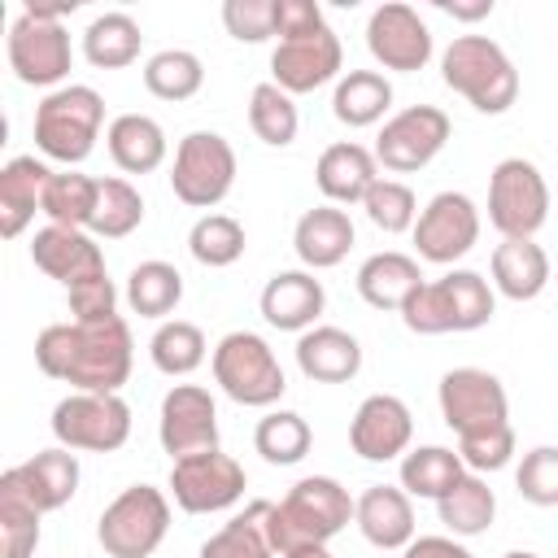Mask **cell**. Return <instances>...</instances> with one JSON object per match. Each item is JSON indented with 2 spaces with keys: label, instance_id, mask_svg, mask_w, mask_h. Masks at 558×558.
<instances>
[{
  "label": "cell",
  "instance_id": "6da1fadb",
  "mask_svg": "<svg viewBox=\"0 0 558 558\" xmlns=\"http://www.w3.org/2000/svg\"><path fill=\"white\" fill-rule=\"evenodd\" d=\"M131 331L122 318L109 323H52L35 340V362L48 379L74 384L78 392H118L131 375Z\"/></svg>",
  "mask_w": 558,
  "mask_h": 558
},
{
  "label": "cell",
  "instance_id": "7a4b0ae2",
  "mask_svg": "<svg viewBox=\"0 0 558 558\" xmlns=\"http://www.w3.org/2000/svg\"><path fill=\"white\" fill-rule=\"evenodd\" d=\"M340 39L314 0H279V44L270 52V83L288 96L314 92L340 74Z\"/></svg>",
  "mask_w": 558,
  "mask_h": 558
},
{
  "label": "cell",
  "instance_id": "3957f363",
  "mask_svg": "<svg viewBox=\"0 0 558 558\" xmlns=\"http://www.w3.org/2000/svg\"><path fill=\"white\" fill-rule=\"evenodd\" d=\"M357 514V501L349 488L331 475H305L288 488L283 501H270L266 510V532L279 558L305 549V545H327L349 519Z\"/></svg>",
  "mask_w": 558,
  "mask_h": 558
},
{
  "label": "cell",
  "instance_id": "277c9868",
  "mask_svg": "<svg viewBox=\"0 0 558 558\" xmlns=\"http://www.w3.org/2000/svg\"><path fill=\"white\" fill-rule=\"evenodd\" d=\"M497 301L484 275L475 270H449L440 279H423V288L401 305V323L418 336H445V331H475L493 318Z\"/></svg>",
  "mask_w": 558,
  "mask_h": 558
},
{
  "label": "cell",
  "instance_id": "5b68a950",
  "mask_svg": "<svg viewBox=\"0 0 558 558\" xmlns=\"http://www.w3.org/2000/svg\"><path fill=\"white\" fill-rule=\"evenodd\" d=\"M440 78L480 113H506L519 96V70L488 35H458L440 57Z\"/></svg>",
  "mask_w": 558,
  "mask_h": 558
},
{
  "label": "cell",
  "instance_id": "8992f818",
  "mask_svg": "<svg viewBox=\"0 0 558 558\" xmlns=\"http://www.w3.org/2000/svg\"><path fill=\"white\" fill-rule=\"evenodd\" d=\"M100 122H105V100L96 87H87V83L57 87L35 109V148L52 161L78 166L92 157Z\"/></svg>",
  "mask_w": 558,
  "mask_h": 558
},
{
  "label": "cell",
  "instance_id": "52a82bcc",
  "mask_svg": "<svg viewBox=\"0 0 558 558\" xmlns=\"http://www.w3.org/2000/svg\"><path fill=\"white\" fill-rule=\"evenodd\" d=\"M170 532V501L153 484L122 488L96 523V541L109 558H148Z\"/></svg>",
  "mask_w": 558,
  "mask_h": 558
},
{
  "label": "cell",
  "instance_id": "ba28073f",
  "mask_svg": "<svg viewBox=\"0 0 558 558\" xmlns=\"http://www.w3.org/2000/svg\"><path fill=\"white\" fill-rule=\"evenodd\" d=\"M214 379L235 405H275L288 388L275 349L257 331H227L214 344Z\"/></svg>",
  "mask_w": 558,
  "mask_h": 558
},
{
  "label": "cell",
  "instance_id": "9c48e42d",
  "mask_svg": "<svg viewBox=\"0 0 558 558\" xmlns=\"http://www.w3.org/2000/svg\"><path fill=\"white\" fill-rule=\"evenodd\" d=\"M545 218H549L545 174L523 157L497 161L488 174V222L506 240H532L545 227Z\"/></svg>",
  "mask_w": 558,
  "mask_h": 558
},
{
  "label": "cell",
  "instance_id": "30bf717a",
  "mask_svg": "<svg viewBox=\"0 0 558 558\" xmlns=\"http://www.w3.org/2000/svg\"><path fill=\"white\" fill-rule=\"evenodd\" d=\"M52 436L65 449L113 453L131 436V405L118 392H70L52 405Z\"/></svg>",
  "mask_w": 558,
  "mask_h": 558
},
{
  "label": "cell",
  "instance_id": "8fae6325",
  "mask_svg": "<svg viewBox=\"0 0 558 558\" xmlns=\"http://www.w3.org/2000/svg\"><path fill=\"white\" fill-rule=\"evenodd\" d=\"M235 183V148L218 131H192L174 148L170 187L192 209H214Z\"/></svg>",
  "mask_w": 558,
  "mask_h": 558
},
{
  "label": "cell",
  "instance_id": "7c38bea8",
  "mask_svg": "<svg viewBox=\"0 0 558 558\" xmlns=\"http://www.w3.org/2000/svg\"><path fill=\"white\" fill-rule=\"evenodd\" d=\"M440 418L458 432V436H475V432H493L510 423V401L506 388L493 371L480 366H453L440 375Z\"/></svg>",
  "mask_w": 558,
  "mask_h": 558
},
{
  "label": "cell",
  "instance_id": "4fadbf2b",
  "mask_svg": "<svg viewBox=\"0 0 558 558\" xmlns=\"http://www.w3.org/2000/svg\"><path fill=\"white\" fill-rule=\"evenodd\" d=\"M244 484H248L244 466L222 449L170 462V493H174L179 510H187V514H214V510L235 506L244 497Z\"/></svg>",
  "mask_w": 558,
  "mask_h": 558
},
{
  "label": "cell",
  "instance_id": "5bb4252c",
  "mask_svg": "<svg viewBox=\"0 0 558 558\" xmlns=\"http://www.w3.org/2000/svg\"><path fill=\"white\" fill-rule=\"evenodd\" d=\"M449 140V113L436 105H410L392 113L375 140V161L392 174H414L423 170Z\"/></svg>",
  "mask_w": 558,
  "mask_h": 558
},
{
  "label": "cell",
  "instance_id": "9a60e30c",
  "mask_svg": "<svg viewBox=\"0 0 558 558\" xmlns=\"http://www.w3.org/2000/svg\"><path fill=\"white\" fill-rule=\"evenodd\" d=\"M480 240V209L471 196L462 192H436L423 209H418V222H414V244H418V257L423 262H436V266H449L458 257H466Z\"/></svg>",
  "mask_w": 558,
  "mask_h": 558
},
{
  "label": "cell",
  "instance_id": "2e32d148",
  "mask_svg": "<svg viewBox=\"0 0 558 558\" xmlns=\"http://www.w3.org/2000/svg\"><path fill=\"white\" fill-rule=\"evenodd\" d=\"M157 436H161V449L174 462L179 458H192V453L218 449V410H214L209 388H201V384H174L161 397Z\"/></svg>",
  "mask_w": 558,
  "mask_h": 558
},
{
  "label": "cell",
  "instance_id": "e0dca14e",
  "mask_svg": "<svg viewBox=\"0 0 558 558\" xmlns=\"http://www.w3.org/2000/svg\"><path fill=\"white\" fill-rule=\"evenodd\" d=\"M70 35L61 22H44L22 13L9 26V65L26 87H52L70 74Z\"/></svg>",
  "mask_w": 558,
  "mask_h": 558
},
{
  "label": "cell",
  "instance_id": "ac0fdd59",
  "mask_svg": "<svg viewBox=\"0 0 558 558\" xmlns=\"http://www.w3.org/2000/svg\"><path fill=\"white\" fill-rule=\"evenodd\" d=\"M366 48L384 70L414 74L432 61V31L418 17V9H410L401 0H388L366 22Z\"/></svg>",
  "mask_w": 558,
  "mask_h": 558
},
{
  "label": "cell",
  "instance_id": "d6986e66",
  "mask_svg": "<svg viewBox=\"0 0 558 558\" xmlns=\"http://www.w3.org/2000/svg\"><path fill=\"white\" fill-rule=\"evenodd\" d=\"M410 436H414V418H410V405L392 392H375L366 397L357 410H353V423H349V445L357 458L366 462H388L397 453L410 449Z\"/></svg>",
  "mask_w": 558,
  "mask_h": 558
},
{
  "label": "cell",
  "instance_id": "ffe728a7",
  "mask_svg": "<svg viewBox=\"0 0 558 558\" xmlns=\"http://www.w3.org/2000/svg\"><path fill=\"white\" fill-rule=\"evenodd\" d=\"M31 262H35L48 279H57V283H65V288H74V283H83V279H92V275H105L100 244H96L87 231L57 227V222H48L44 231H35V240H31Z\"/></svg>",
  "mask_w": 558,
  "mask_h": 558
},
{
  "label": "cell",
  "instance_id": "44dd1931",
  "mask_svg": "<svg viewBox=\"0 0 558 558\" xmlns=\"http://www.w3.org/2000/svg\"><path fill=\"white\" fill-rule=\"evenodd\" d=\"M314 179H318V192L331 205H362L366 192L379 183V161H375L371 148H362L353 140H340V144H327L318 153Z\"/></svg>",
  "mask_w": 558,
  "mask_h": 558
},
{
  "label": "cell",
  "instance_id": "7402d4cb",
  "mask_svg": "<svg viewBox=\"0 0 558 558\" xmlns=\"http://www.w3.org/2000/svg\"><path fill=\"white\" fill-rule=\"evenodd\" d=\"M262 318L279 331H310L327 305L323 283L310 270H279L262 288Z\"/></svg>",
  "mask_w": 558,
  "mask_h": 558
},
{
  "label": "cell",
  "instance_id": "603a6c76",
  "mask_svg": "<svg viewBox=\"0 0 558 558\" xmlns=\"http://www.w3.org/2000/svg\"><path fill=\"white\" fill-rule=\"evenodd\" d=\"M353 523L362 527V536L375 549H405L414 541V506H410V493L405 488H392V484H371L357 497Z\"/></svg>",
  "mask_w": 558,
  "mask_h": 558
},
{
  "label": "cell",
  "instance_id": "cb8c5ba5",
  "mask_svg": "<svg viewBox=\"0 0 558 558\" xmlns=\"http://www.w3.org/2000/svg\"><path fill=\"white\" fill-rule=\"evenodd\" d=\"M292 248L296 257L310 266V270H327V266H340L353 248V222L344 209L336 205H314L296 218V231H292Z\"/></svg>",
  "mask_w": 558,
  "mask_h": 558
},
{
  "label": "cell",
  "instance_id": "d4e9b609",
  "mask_svg": "<svg viewBox=\"0 0 558 558\" xmlns=\"http://www.w3.org/2000/svg\"><path fill=\"white\" fill-rule=\"evenodd\" d=\"M296 366L314 384H344L362 371V344L344 327H310L296 340Z\"/></svg>",
  "mask_w": 558,
  "mask_h": 558
},
{
  "label": "cell",
  "instance_id": "484cf974",
  "mask_svg": "<svg viewBox=\"0 0 558 558\" xmlns=\"http://www.w3.org/2000/svg\"><path fill=\"white\" fill-rule=\"evenodd\" d=\"M48 179H52V170L35 157H13L0 170V235L4 240H17L26 231V222L39 214Z\"/></svg>",
  "mask_w": 558,
  "mask_h": 558
},
{
  "label": "cell",
  "instance_id": "4316f807",
  "mask_svg": "<svg viewBox=\"0 0 558 558\" xmlns=\"http://www.w3.org/2000/svg\"><path fill=\"white\" fill-rule=\"evenodd\" d=\"M423 288V270L414 257L397 253V248H384V253H371L362 266H357V292L366 305L375 310H397Z\"/></svg>",
  "mask_w": 558,
  "mask_h": 558
},
{
  "label": "cell",
  "instance_id": "83f0119b",
  "mask_svg": "<svg viewBox=\"0 0 558 558\" xmlns=\"http://www.w3.org/2000/svg\"><path fill=\"white\" fill-rule=\"evenodd\" d=\"M17 475V484L26 488V497L48 514L61 510L74 493H78V458L74 449L57 445V449H39L35 458H26L22 466H9Z\"/></svg>",
  "mask_w": 558,
  "mask_h": 558
},
{
  "label": "cell",
  "instance_id": "f1b7e54d",
  "mask_svg": "<svg viewBox=\"0 0 558 558\" xmlns=\"http://www.w3.org/2000/svg\"><path fill=\"white\" fill-rule=\"evenodd\" d=\"M105 144H109V157L118 161V170H126V174H148L166 161V131L148 113H118L105 131Z\"/></svg>",
  "mask_w": 558,
  "mask_h": 558
},
{
  "label": "cell",
  "instance_id": "f546056e",
  "mask_svg": "<svg viewBox=\"0 0 558 558\" xmlns=\"http://www.w3.org/2000/svg\"><path fill=\"white\" fill-rule=\"evenodd\" d=\"M493 283L510 301H532L549 283V257L536 240H501L493 248Z\"/></svg>",
  "mask_w": 558,
  "mask_h": 558
},
{
  "label": "cell",
  "instance_id": "4dcf8cb0",
  "mask_svg": "<svg viewBox=\"0 0 558 558\" xmlns=\"http://www.w3.org/2000/svg\"><path fill=\"white\" fill-rule=\"evenodd\" d=\"M140 44H144L140 22L131 13H122V9H109V13L92 17L87 31H83V57L96 70H122V65H131L140 57Z\"/></svg>",
  "mask_w": 558,
  "mask_h": 558
},
{
  "label": "cell",
  "instance_id": "1f68e13d",
  "mask_svg": "<svg viewBox=\"0 0 558 558\" xmlns=\"http://www.w3.org/2000/svg\"><path fill=\"white\" fill-rule=\"evenodd\" d=\"M388 105H392V83L379 70H349L331 96V113L344 126H375L388 113Z\"/></svg>",
  "mask_w": 558,
  "mask_h": 558
},
{
  "label": "cell",
  "instance_id": "d6a6232c",
  "mask_svg": "<svg viewBox=\"0 0 558 558\" xmlns=\"http://www.w3.org/2000/svg\"><path fill=\"white\" fill-rule=\"evenodd\" d=\"M39 506L26 497L13 471L0 475V558H31L39 545Z\"/></svg>",
  "mask_w": 558,
  "mask_h": 558
},
{
  "label": "cell",
  "instance_id": "836d02e7",
  "mask_svg": "<svg viewBox=\"0 0 558 558\" xmlns=\"http://www.w3.org/2000/svg\"><path fill=\"white\" fill-rule=\"evenodd\" d=\"M266 510H270V501H253L240 514H231L201 545V558H275V545L266 532Z\"/></svg>",
  "mask_w": 558,
  "mask_h": 558
},
{
  "label": "cell",
  "instance_id": "e575fe53",
  "mask_svg": "<svg viewBox=\"0 0 558 558\" xmlns=\"http://www.w3.org/2000/svg\"><path fill=\"white\" fill-rule=\"evenodd\" d=\"M96 196H100V179L78 174V170H61V174L52 170V179L44 187L39 214H48V222H57V227L87 231L92 214H96Z\"/></svg>",
  "mask_w": 558,
  "mask_h": 558
},
{
  "label": "cell",
  "instance_id": "d590c367",
  "mask_svg": "<svg viewBox=\"0 0 558 558\" xmlns=\"http://www.w3.org/2000/svg\"><path fill=\"white\" fill-rule=\"evenodd\" d=\"M462 475H466L462 458H458L453 449H445V445H418V449H410V453L401 458V488H405L410 497H432V501H440Z\"/></svg>",
  "mask_w": 558,
  "mask_h": 558
},
{
  "label": "cell",
  "instance_id": "8d00e7d4",
  "mask_svg": "<svg viewBox=\"0 0 558 558\" xmlns=\"http://www.w3.org/2000/svg\"><path fill=\"white\" fill-rule=\"evenodd\" d=\"M183 301V275L170 262H140L126 275V305L140 318H166L174 314V305Z\"/></svg>",
  "mask_w": 558,
  "mask_h": 558
},
{
  "label": "cell",
  "instance_id": "74e56055",
  "mask_svg": "<svg viewBox=\"0 0 558 558\" xmlns=\"http://www.w3.org/2000/svg\"><path fill=\"white\" fill-rule=\"evenodd\" d=\"M436 514L440 523L453 532V536H480L488 532L493 514H497V497L493 488L480 480V475H462L440 501H436Z\"/></svg>",
  "mask_w": 558,
  "mask_h": 558
},
{
  "label": "cell",
  "instance_id": "f35d334b",
  "mask_svg": "<svg viewBox=\"0 0 558 558\" xmlns=\"http://www.w3.org/2000/svg\"><path fill=\"white\" fill-rule=\"evenodd\" d=\"M201 83H205V65L187 48H161L144 65V87L157 100H192L201 92Z\"/></svg>",
  "mask_w": 558,
  "mask_h": 558
},
{
  "label": "cell",
  "instance_id": "ab89813d",
  "mask_svg": "<svg viewBox=\"0 0 558 558\" xmlns=\"http://www.w3.org/2000/svg\"><path fill=\"white\" fill-rule=\"evenodd\" d=\"M253 445H257V453H262L270 466H292V462H301V458L310 453L314 432H310V423H305L296 410H270V414L257 423Z\"/></svg>",
  "mask_w": 558,
  "mask_h": 558
},
{
  "label": "cell",
  "instance_id": "60d3db41",
  "mask_svg": "<svg viewBox=\"0 0 558 558\" xmlns=\"http://www.w3.org/2000/svg\"><path fill=\"white\" fill-rule=\"evenodd\" d=\"M248 126H253V135L262 144L288 148L296 140V126H301L292 96L283 87H275V83H257L253 96H248Z\"/></svg>",
  "mask_w": 558,
  "mask_h": 558
},
{
  "label": "cell",
  "instance_id": "b9f144b4",
  "mask_svg": "<svg viewBox=\"0 0 558 558\" xmlns=\"http://www.w3.org/2000/svg\"><path fill=\"white\" fill-rule=\"evenodd\" d=\"M205 331L196 323H183V318H170L153 331L148 340V353H153V366L161 375H192L201 362H205Z\"/></svg>",
  "mask_w": 558,
  "mask_h": 558
},
{
  "label": "cell",
  "instance_id": "7bdbcfd3",
  "mask_svg": "<svg viewBox=\"0 0 558 558\" xmlns=\"http://www.w3.org/2000/svg\"><path fill=\"white\" fill-rule=\"evenodd\" d=\"M187 253L209 266V270H222L231 262L244 257V227L231 218V214H205L196 218V227L187 231Z\"/></svg>",
  "mask_w": 558,
  "mask_h": 558
},
{
  "label": "cell",
  "instance_id": "ee69618b",
  "mask_svg": "<svg viewBox=\"0 0 558 558\" xmlns=\"http://www.w3.org/2000/svg\"><path fill=\"white\" fill-rule=\"evenodd\" d=\"M140 222H144V196L126 179H100V196H96V214L87 231L105 240H122Z\"/></svg>",
  "mask_w": 558,
  "mask_h": 558
},
{
  "label": "cell",
  "instance_id": "f6af8a7d",
  "mask_svg": "<svg viewBox=\"0 0 558 558\" xmlns=\"http://www.w3.org/2000/svg\"><path fill=\"white\" fill-rule=\"evenodd\" d=\"M362 209H366V218H371L379 231H388V235L414 231V222H418V201H414V192H410L405 183H397V179H379V183L366 192Z\"/></svg>",
  "mask_w": 558,
  "mask_h": 558
},
{
  "label": "cell",
  "instance_id": "bcb514c9",
  "mask_svg": "<svg viewBox=\"0 0 558 558\" xmlns=\"http://www.w3.org/2000/svg\"><path fill=\"white\" fill-rule=\"evenodd\" d=\"M514 484L532 506H558V445L527 449L514 471Z\"/></svg>",
  "mask_w": 558,
  "mask_h": 558
},
{
  "label": "cell",
  "instance_id": "7dc6e473",
  "mask_svg": "<svg viewBox=\"0 0 558 558\" xmlns=\"http://www.w3.org/2000/svg\"><path fill=\"white\" fill-rule=\"evenodd\" d=\"M222 26L240 44H262V39L279 35V0H227Z\"/></svg>",
  "mask_w": 558,
  "mask_h": 558
},
{
  "label": "cell",
  "instance_id": "c3c4849f",
  "mask_svg": "<svg viewBox=\"0 0 558 558\" xmlns=\"http://www.w3.org/2000/svg\"><path fill=\"white\" fill-rule=\"evenodd\" d=\"M514 453V427H493V432H475V436H458V458L471 471H501Z\"/></svg>",
  "mask_w": 558,
  "mask_h": 558
},
{
  "label": "cell",
  "instance_id": "681fc988",
  "mask_svg": "<svg viewBox=\"0 0 558 558\" xmlns=\"http://www.w3.org/2000/svg\"><path fill=\"white\" fill-rule=\"evenodd\" d=\"M65 292H70L74 323H109V318H118V288H113L109 275H92V279L65 288Z\"/></svg>",
  "mask_w": 558,
  "mask_h": 558
},
{
  "label": "cell",
  "instance_id": "f907efd6",
  "mask_svg": "<svg viewBox=\"0 0 558 558\" xmlns=\"http://www.w3.org/2000/svg\"><path fill=\"white\" fill-rule=\"evenodd\" d=\"M401 558H475L466 545H458L453 536H414Z\"/></svg>",
  "mask_w": 558,
  "mask_h": 558
},
{
  "label": "cell",
  "instance_id": "816d5d0a",
  "mask_svg": "<svg viewBox=\"0 0 558 558\" xmlns=\"http://www.w3.org/2000/svg\"><path fill=\"white\" fill-rule=\"evenodd\" d=\"M436 9L458 17V22H480L493 13V0H436Z\"/></svg>",
  "mask_w": 558,
  "mask_h": 558
},
{
  "label": "cell",
  "instance_id": "f5cc1de1",
  "mask_svg": "<svg viewBox=\"0 0 558 558\" xmlns=\"http://www.w3.org/2000/svg\"><path fill=\"white\" fill-rule=\"evenodd\" d=\"M288 558H331V554H327V545H305V549H296Z\"/></svg>",
  "mask_w": 558,
  "mask_h": 558
},
{
  "label": "cell",
  "instance_id": "db71d44e",
  "mask_svg": "<svg viewBox=\"0 0 558 558\" xmlns=\"http://www.w3.org/2000/svg\"><path fill=\"white\" fill-rule=\"evenodd\" d=\"M501 558H541V554H532V549H510V554H501Z\"/></svg>",
  "mask_w": 558,
  "mask_h": 558
}]
</instances>
